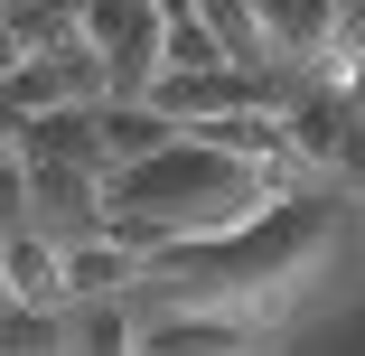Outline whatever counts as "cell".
I'll return each mask as SVG.
<instances>
[{
    "mask_svg": "<svg viewBox=\"0 0 365 356\" xmlns=\"http://www.w3.org/2000/svg\"><path fill=\"white\" fill-rule=\"evenodd\" d=\"M0 281H10V300H29V310H76L66 300V244L47 225H10L0 235Z\"/></svg>",
    "mask_w": 365,
    "mask_h": 356,
    "instance_id": "7",
    "label": "cell"
},
{
    "mask_svg": "<svg viewBox=\"0 0 365 356\" xmlns=\"http://www.w3.org/2000/svg\"><path fill=\"white\" fill-rule=\"evenodd\" d=\"M140 310V356H262V328L235 310H169V300H131Z\"/></svg>",
    "mask_w": 365,
    "mask_h": 356,
    "instance_id": "4",
    "label": "cell"
},
{
    "mask_svg": "<svg viewBox=\"0 0 365 356\" xmlns=\"http://www.w3.org/2000/svg\"><path fill=\"white\" fill-rule=\"evenodd\" d=\"M76 29L103 56L113 103H150V85L169 76V10H160V0H85Z\"/></svg>",
    "mask_w": 365,
    "mask_h": 356,
    "instance_id": "2",
    "label": "cell"
},
{
    "mask_svg": "<svg viewBox=\"0 0 365 356\" xmlns=\"http://www.w3.org/2000/svg\"><path fill=\"white\" fill-rule=\"evenodd\" d=\"M253 10H262V29H272V47H281L290 66H319V56L337 47L346 0H253Z\"/></svg>",
    "mask_w": 365,
    "mask_h": 356,
    "instance_id": "8",
    "label": "cell"
},
{
    "mask_svg": "<svg viewBox=\"0 0 365 356\" xmlns=\"http://www.w3.org/2000/svg\"><path fill=\"white\" fill-rule=\"evenodd\" d=\"M346 103H356V122H365V85H356V94H346Z\"/></svg>",
    "mask_w": 365,
    "mask_h": 356,
    "instance_id": "13",
    "label": "cell"
},
{
    "mask_svg": "<svg viewBox=\"0 0 365 356\" xmlns=\"http://www.w3.org/2000/svg\"><path fill=\"white\" fill-rule=\"evenodd\" d=\"M309 76H319L328 94H356V85H365V0H346V19H337V47L309 66Z\"/></svg>",
    "mask_w": 365,
    "mask_h": 356,
    "instance_id": "11",
    "label": "cell"
},
{
    "mask_svg": "<svg viewBox=\"0 0 365 356\" xmlns=\"http://www.w3.org/2000/svg\"><path fill=\"white\" fill-rule=\"evenodd\" d=\"M10 160H19V169L66 160V169H103V178H113V151H103V103H66V113H29V122H10Z\"/></svg>",
    "mask_w": 365,
    "mask_h": 356,
    "instance_id": "5",
    "label": "cell"
},
{
    "mask_svg": "<svg viewBox=\"0 0 365 356\" xmlns=\"http://www.w3.org/2000/svg\"><path fill=\"white\" fill-rule=\"evenodd\" d=\"M103 188H113V235L140 244L150 263L178 253V244H225V235L262 225L281 206L272 178L253 160H225L215 141H178V151L140 160V169H113Z\"/></svg>",
    "mask_w": 365,
    "mask_h": 356,
    "instance_id": "1",
    "label": "cell"
},
{
    "mask_svg": "<svg viewBox=\"0 0 365 356\" xmlns=\"http://www.w3.org/2000/svg\"><path fill=\"white\" fill-rule=\"evenodd\" d=\"M0 356H76V310H29V300H10V319H0Z\"/></svg>",
    "mask_w": 365,
    "mask_h": 356,
    "instance_id": "10",
    "label": "cell"
},
{
    "mask_svg": "<svg viewBox=\"0 0 365 356\" xmlns=\"http://www.w3.org/2000/svg\"><path fill=\"white\" fill-rule=\"evenodd\" d=\"M19 10H47V19H85V0H19Z\"/></svg>",
    "mask_w": 365,
    "mask_h": 356,
    "instance_id": "12",
    "label": "cell"
},
{
    "mask_svg": "<svg viewBox=\"0 0 365 356\" xmlns=\"http://www.w3.org/2000/svg\"><path fill=\"white\" fill-rule=\"evenodd\" d=\"M0 103H10V122H29V113H66V103H113V76H103V56H94L85 29H76V38L19 56L10 76H0Z\"/></svg>",
    "mask_w": 365,
    "mask_h": 356,
    "instance_id": "3",
    "label": "cell"
},
{
    "mask_svg": "<svg viewBox=\"0 0 365 356\" xmlns=\"http://www.w3.org/2000/svg\"><path fill=\"white\" fill-rule=\"evenodd\" d=\"M150 281V253L122 244V235H94V244H66V300L76 310H103V300H131Z\"/></svg>",
    "mask_w": 365,
    "mask_h": 356,
    "instance_id": "6",
    "label": "cell"
},
{
    "mask_svg": "<svg viewBox=\"0 0 365 356\" xmlns=\"http://www.w3.org/2000/svg\"><path fill=\"white\" fill-rule=\"evenodd\" d=\"M178 141H197L178 113H160V103H103V151H113V169H140V160H160V151H178Z\"/></svg>",
    "mask_w": 365,
    "mask_h": 356,
    "instance_id": "9",
    "label": "cell"
}]
</instances>
